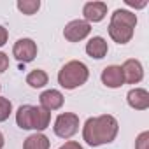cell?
Instances as JSON below:
<instances>
[{
  "label": "cell",
  "instance_id": "obj_9",
  "mask_svg": "<svg viewBox=\"0 0 149 149\" xmlns=\"http://www.w3.org/2000/svg\"><path fill=\"white\" fill-rule=\"evenodd\" d=\"M126 102L132 109L135 111H146L149 107V93L144 88H135L130 90L126 95Z\"/></svg>",
  "mask_w": 149,
  "mask_h": 149
},
{
  "label": "cell",
  "instance_id": "obj_12",
  "mask_svg": "<svg viewBox=\"0 0 149 149\" xmlns=\"http://www.w3.org/2000/svg\"><path fill=\"white\" fill-rule=\"evenodd\" d=\"M49 123H51V112L49 111L42 109L40 105L32 109V130L42 132L49 126Z\"/></svg>",
  "mask_w": 149,
  "mask_h": 149
},
{
  "label": "cell",
  "instance_id": "obj_6",
  "mask_svg": "<svg viewBox=\"0 0 149 149\" xmlns=\"http://www.w3.org/2000/svg\"><path fill=\"white\" fill-rule=\"evenodd\" d=\"M13 54H14V58L18 61L30 63L37 56V44L32 39H19L13 47Z\"/></svg>",
  "mask_w": 149,
  "mask_h": 149
},
{
  "label": "cell",
  "instance_id": "obj_23",
  "mask_svg": "<svg viewBox=\"0 0 149 149\" xmlns=\"http://www.w3.org/2000/svg\"><path fill=\"white\" fill-rule=\"evenodd\" d=\"M126 4H128V6H132V7H139V9H140V7H146V2H140V4H135V2H133V0H126Z\"/></svg>",
  "mask_w": 149,
  "mask_h": 149
},
{
  "label": "cell",
  "instance_id": "obj_19",
  "mask_svg": "<svg viewBox=\"0 0 149 149\" xmlns=\"http://www.w3.org/2000/svg\"><path fill=\"white\" fill-rule=\"evenodd\" d=\"M135 149H149V132H142L135 140Z\"/></svg>",
  "mask_w": 149,
  "mask_h": 149
},
{
  "label": "cell",
  "instance_id": "obj_8",
  "mask_svg": "<svg viewBox=\"0 0 149 149\" xmlns=\"http://www.w3.org/2000/svg\"><path fill=\"white\" fill-rule=\"evenodd\" d=\"M83 14H84V21L98 23L107 14V4H104V2H88L83 7Z\"/></svg>",
  "mask_w": 149,
  "mask_h": 149
},
{
  "label": "cell",
  "instance_id": "obj_2",
  "mask_svg": "<svg viewBox=\"0 0 149 149\" xmlns=\"http://www.w3.org/2000/svg\"><path fill=\"white\" fill-rule=\"evenodd\" d=\"M137 25V16L126 9H116L111 16L109 35L118 44H126L133 37V28Z\"/></svg>",
  "mask_w": 149,
  "mask_h": 149
},
{
  "label": "cell",
  "instance_id": "obj_20",
  "mask_svg": "<svg viewBox=\"0 0 149 149\" xmlns=\"http://www.w3.org/2000/svg\"><path fill=\"white\" fill-rule=\"evenodd\" d=\"M7 68H9V56H7L6 53L0 51V74L6 72Z\"/></svg>",
  "mask_w": 149,
  "mask_h": 149
},
{
  "label": "cell",
  "instance_id": "obj_7",
  "mask_svg": "<svg viewBox=\"0 0 149 149\" xmlns=\"http://www.w3.org/2000/svg\"><path fill=\"white\" fill-rule=\"evenodd\" d=\"M121 74H123V81L128 83V84H137L142 81L144 77V68H142V63L135 58H130L123 63L121 67Z\"/></svg>",
  "mask_w": 149,
  "mask_h": 149
},
{
  "label": "cell",
  "instance_id": "obj_21",
  "mask_svg": "<svg viewBox=\"0 0 149 149\" xmlns=\"http://www.w3.org/2000/svg\"><path fill=\"white\" fill-rule=\"evenodd\" d=\"M60 149H83V146L79 144V142H74V140H68V142H65Z\"/></svg>",
  "mask_w": 149,
  "mask_h": 149
},
{
  "label": "cell",
  "instance_id": "obj_5",
  "mask_svg": "<svg viewBox=\"0 0 149 149\" xmlns=\"http://www.w3.org/2000/svg\"><path fill=\"white\" fill-rule=\"evenodd\" d=\"M91 32V25L84 19H74L70 21L65 30H63V35L68 42H79L83 39H86Z\"/></svg>",
  "mask_w": 149,
  "mask_h": 149
},
{
  "label": "cell",
  "instance_id": "obj_15",
  "mask_svg": "<svg viewBox=\"0 0 149 149\" xmlns=\"http://www.w3.org/2000/svg\"><path fill=\"white\" fill-rule=\"evenodd\" d=\"M23 149H49V139L44 133H33L25 139Z\"/></svg>",
  "mask_w": 149,
  "mask_h": 149
},
{
  "label": "cell",
  "instance_id": "obj_1",
  "mask_svg": "<svg viewBox=\"0 0 149 149\" xmlns=\"http://www.w3.org/2000/svg\"><path fill=\"white\" fill-rule=\"evenodd\" d=\"M118 130H119V126H118L116 118L109 116V114H104V116H98V118H90L84 123L83 139L91 147H98L102 144H111L116 139Z\"/></svg>",
  "mask_w": 149,
  "mask_h": 149
},
{
  "label": "cell",
  "instance_id": "obj_17",
  "mask_svg": "<svg viewBox=\"0 0 149 149\" xmlns=\"http://www.w3.org/2000/svg\"><path fill=\"white\" fill-rule=\"evenodd\" d=\"M16 6H18V9H19L23 14H26V16H32V14H35V13L40 9V2H39V0H19Z\"/></svg>",
  "mask_w": 149,
  "mask_h": 149
},
{
  "label": "cell",
  "instance_id": "obj_10",
  "mask_svg": "<svg viewBox=\"0 0 149 149\" xmlns=\"http://www.w3.org/2000/svg\"><path fill=\"white\" fill-rule=\"evenodd\" d=\"M102 83L107 88H119L123 86V74H121V67L118 65H109L102 70Z\"/></svg>",
  "mask_w": 149,
  "mask_h": 149
},
{
  "label": "cell",
  "instance_id": "obj_22",
  "mask_svg": "<svg viewBox=\"0 0 149 149\" xmlns=\"http://www.w3.org/2000/svg\"><path fill=\"white\" fill-rule=\"evenodd\" d=\"M7 37H9V33H7V30L0 25V47H2L6 42H7Z\"/></svg>",
  "mask_w": 149,
  "mask_h": 149
},
{
  "label": "cell",
  "instance_id": "obj_16",
  "mask_svg": "<svg viewBox=\"0 0 149 149\" xmlns=\"http://www.w3.org/2000/svg\"><path fill=\"white\" fill-rule=\"evenodd\" d=\"M47 81H49L47 74H46L44 70H40V68L32 70L28 76H26V84H28L30 88H44V86L47 84Z\"/></svg>",
  "mask_w": 149,
  "mask_h": 149
},
{
  "label": "cell",
  "instance_id": "obj_18",
  "mask_svg": "<svg viewBox=\"0 0 149 149\" xmlns=\"http://www.w3.org/2000/svg\"><path fill=\"white\" fill-rule=\"evenodd\" d=\"M11 112H13V104L7 98L0 97V123H4L11 116Z\"/></svg>",
  "mask_w": 149,
  "mask_h": 149
},
{
  "label": "cell",
  "instance_id": "obj_11",
  "mask_svg": "<svg viewBox=\"0 0 149 149\" xmlns=\"http://www.w3.org/2000/svg\"><path fill=\"white\" fill-rule=\"evenodd\" d=\"M63 95L58 91V90H47L44 91L40 97H39V102H40V107L46 109V111H56L63 105Z\"/></svg>",
  "mask_w": 149,
  "mask_h": 149
},
{
  "label": "cell",
  "instance_id": "obj_25",
  "mask_svg": "<svg viewBox=\"0 0 149 149\" xmlns=\"http://www.w3.org/2000/svg\"><path fill=\"white\" fill-rule=\"evenodd\" d=\"M0 88H2V86H0Z\"/></svg>",
  "mask_w": 149,
  "mask_h": 149
},
{
  "label": "cell",
  "instance_id": "obj_13",
  "mask_svg": "<svg viewBox=\"0 0 149 149\" xmlns=\"http://www.w3.org/2000/svg\"><path fill=\"white\" fill-rule=\"evenodd\" d=\"M107 51H109V47H107V42L104 37H93L86 44V53L95 60H102L107 54Z\"/></svg>",
  "mask_w": 149,
  "mask_h": 149
},
{
  "label": "cell",
  "instance_id": "obj_14",
  "mask_svg": "<svg viewBox=\"0 0 149 149\" xmlns=\"http://www.w3.org/2000/svg\"><path fill=\"white\" fill-rule=\"evenodd\" d=\"M32 109L33 105H21L16 112V123L21 130H32Z\"/></svg>",
  "mask_w": 149,
  "mask_h": 149
},
{
  "label": "cell",
  "instance_id": "obj_24",
  "mask_svg": "<svg viewBox=\"0 0 149 149\" xmlns=\"http://www.w3.org/2000/svg\"><path fill=\"white\" fill-rule=\"evenodd\" d=\"M4 147V135H2V132H0V149Z\"/></svg>",
  "mask_w": 149,
  "mask_h": 149
},
{
  "label": "cell",
  "instance_id": "obj_4",
  "mask_svg": "<svg viewBox=\"0 0 149 149\" xmlns=\"http://www.w3.org/2000/svg\"><path fill=\"white\" fill-rule=\"evenodd\" d=\"M54 133L60 139H70L79 130V116L74 112H63L54 121Z\"/></svg>",
  "mask_w": 149,
  "mask_h": 149
},
{
  "label": "cell",
  "instance_id": "obj_3",
  "mask_svg": "<svg viewBox=\"0 0 149 149\" xmlns=\"http://www.w3.org/2000/svg\"><path fill=\"white\" fill-rule=\"evenodd\" d=\"M90 77V70L83 61L72 60L68 63H65L61 67V70L58 72V83L61 88L65 90H76L79 86H83Z\"/></svg>",
  "mask_w": 149,
  "mask_h": 149
}]
</instances>
